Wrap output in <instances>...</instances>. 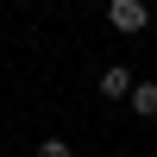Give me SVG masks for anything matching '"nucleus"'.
I'll return each mask as SVG.
<instances>
[{
    "instance_id": "nucleus-1",
    "label": "nucleus",
    "mask_w": 157,
    "mask_h": 157,
    "mask_svg": "<svg viewBox=\"0 0 157 157\" xmlns=\"http://www.w3.org/2000/svg\"><path fill=\"white\" fill-rule=\"evenodd\" d=\"M107 25H113L120 38H132V32L151 25V6H145V0H107Z\"/></svg>"
},
{
    "instance_id": "nucleus-2",
    "label": "nucleus",
    "mask_w": 157,
    "mask_h": 157,
    "mask_svg": "<svg viewBox=\"0 0 157 157\" xmlns=\"http://www.w3.org/2000/svg\"><path fill=\"white\" fill-rule=\"evenodd\" d=\"M132 82H138V75L126 69V63H107V69L94 75V94H101V101H126V94H132Z\"/></svg>"
},
{
    "instance_id": "nucleus-3",
    "label": "nucleus",
    "mask_w": 157,
    "mask_h": 157,
    "mask_svg": "<svg viewBox=\"0 0 157 157\" xmlns=\"http://www.w3.org/2000/svg\"><path fill=\"white\" fill-rule=\"evenodd\" d=\"M126 107H132L138 120H157V82H132V94H126Z\"/></svg>"
},
{
    "instance_id": "nucleus-4",
    "label": "nucleus",
    "mask_w": 157,
    "mask_h": 157,
    "mask_svg": "<svg viewBox=\"0 0 157 157\" xmlns=\"http://www.w3.org/2000/svg\"><path fill=\"white\" fill-rule=\"evenodd\" d=\"M32 157H75V145H69V138H38Z\"/></svg>"
},
{
    "instance_id": "nucleus-5",
    "label": "nucleus",
    "mask_w": 157,
    "mask_h": 157,
    "mask_svg": "<svg viewBox=\"0 0 157 157\" xmlns=\"http://www.w3.org/2000/svg\"><path fill=\"white\" fill-rule=\"evenodd\" d=\"M0 151H6V138H0Z\"/></svg>"
}]
</instances>
